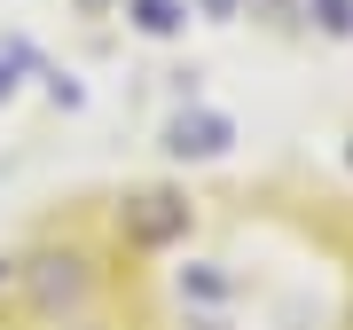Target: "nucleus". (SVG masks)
I'll return each instance as SVG.
<instances>
[{
	"label": "nucleus",
	"mask_w": 353,
	"mask_h": 330,
	"mask_svg": "<svg viewBox=\"0 0 353 330\" xmlns=\"http://www.w3.org/2000/svg\"><path fill=\"white\" fill-rule=\"evenodd\" d=\"M0 330H353V189L275 165L48 197L0 244Z\"/></svg>",
	"instance_id": "1"
}]
</instances>
